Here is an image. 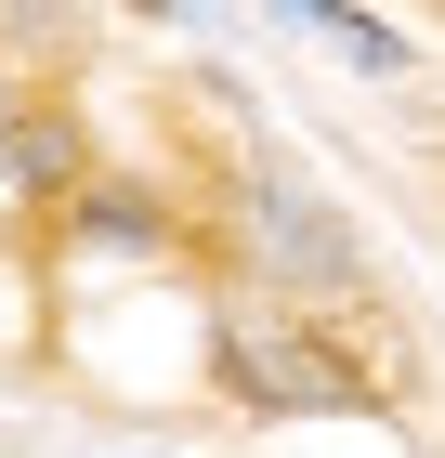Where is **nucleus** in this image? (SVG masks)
<instances>
[{
  "mask_svg": "<svg viewBox=\"0 0 445 458\" xmlns=\"http://www.w3.org/2000/svg\"><path fill=\"white\" fill-rule=\"evenodd\" d=\"M249 249H262V276H288V288H341L354 276V236L314 210L302 183H262V197H249Z\"/></svg>",
  "mask_w": 445,
  "mask_h": 458,
  "instance_id": "nucleus-2",
  "label": "nucleus"
},
{
  "mask_svg": "<svg viewBox=\"0 0 445 458\" xmlns=\"http://www.w3.org/2000/svg\"><path fill=\"white\" fill-rule=\"evenodd\" d=\"M314 27H328V39H341V66H406V39H393V27H367V13H314Z\"/></svg>",
  "mask_w": 445,
  "mask_h": 458,
  "instance_id": "nucleus-4",
  "label": "nucleus"
},
{
  "mask_svg": "<svg viewBox=\"0 0 445 458\" xmlns=\"http://www.w3.org/2000/svg\"><path fill=\"white\" fill-rule=\"evenodd\" d=\"M223 380L249 406H367V380L328 341H302V327H223Z\"/></svg>",
  "mask_w": 445,
  "mask_h": 458,
  "instance_id": "nucleus-1",
  "label": "nucleus"
},
{
  "mask_svg": "<svg viewBox=\"0 0 445 458\" xmlns=\"http://www.w3.org/2000/svg\"><path fill=\"white\" fill-rule=\"evenodd\" d=\"M0 171H13V183H66V171H79L66 118H0Z\"/></svg>",
  "mask_w": 445,
  "mask_h": 458,
  "instance_id": "nucleus-3",
  "label": "nucleus"
},
{
  "mask_svg": "<svg viewBox=\"0 0 445 458\" xmlns=\"http://www.w3.org/2000/svg\"><path fill=\"white\" fill-rule=\"evenodd\" d=\"M302 13H314V0H302Z\"/></svg>",
  "mask_w": 445,
  "mask_h": 458,
  "instance_id": "nucleus-6",
  "label": "nucleus"
},
{
  "mask_svg": "<svg viewBox=\"0 0 445 458\" xmlns=\"http://www.w3.org/2000/svg\"><path fill=\"white\" fill-rule=\"evenodd\" d=\"M0 39L13 53H66V0H0Z\"/></svg>",
  "mask_w": 445,
  "mask_h": 458,
  "instance_id": "nucleus-5",
  "label": "nucleus"
}]
</instances>
